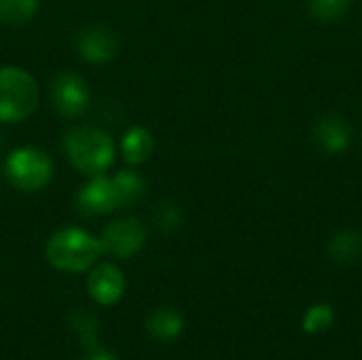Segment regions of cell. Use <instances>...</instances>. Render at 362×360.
Returning a JSON list of instances; mask_svg holds the SVG:
<instances>
[{"mask_svg": "<svg viewBox=\"0 0 362 360\" xmlns=\"http://www.w3.org/2000/svg\"><path fill=\"white\" fill-rule=\"evenodd\" d=\"M78 206L89 216L115 212L119 208V197H117V189H115L112 178H106L102 174L93 176L85 187H81Z\"/></svg>", "mask_w": 362, "mask_h": 360, "instance_id": "cell-9", "label": "cell"}, {"mask_svg": "<svg viewBox=\"0 0 362 360\" xmlns=\"http://www.w3.org/2000/svg\"><path fill=\"white\" fill-rule=\"evenodd\" d=\"M153 149H155V140H153L151 132L144 127L127 129L121 140V153L127 163H136V166L144 163L153 155Z\"/></svg>", "mask_w": 362, "mask_h": 360, "instance_id": "cell-12", "label": "cell"}, {"mask_svg": "<svg viewBox=\"0 0 362 360\" xmlns=\"http://www.w3.org/2000/svg\"><path fill=\"white\" fill-rule=\"evenodd\" d=\"M144 242H146V229L138 219L112 221L100 238L102 250L119 259H129L138 255Z\"/></svg>", "mask_w": 362, "mask_h": 360, "instance_id": "cell-6", "label": "cell"}, {"mask_svg": "<svg viewBox=\"0 0 362 360\" xmlns=\"http://www.w3.org/2000/svg\"><path fill=\"white\" fill-rule=\"evenodd\" d=\"M331 325H333V308H329V306L310 308L305 314V320H303V327L310 333H320V331L329 329Z\"/></svg>", "mask_w": 362, "mask_h": 360, "instance_id": "cell-17", "label": "cell"}, {"mask_svg": "<svg viewBox=\"0 0 362 360\" xmlns=\"http://www.w3.org/2000/svg\"><path fill=\"white\" fill-rule=\"evenodd\" d=\"M51 98L55 110L64 119H78L89 108L91 95L83 76L74 72H62L51 85Z\"/></svg>", "mask_w": 362, "mask_h": 360, "instance_id": "cell-5", "label": "cell"}, {"mask_svg": "<svg viewBox=\"0 0 362 360\" xmlns=\"http://www.w3.org/2000/svg\"><path fill=\"white\" fill-rule=\"evenodd\" d=\"M180 210L174 202H159L157 210H155V221L157 227L163 231H174L180 225Z\"/></svg>", "mask_w": 362, "mask_h": 360, "instance_id": "cell-18", "label": "cell"}, {"mask_svg": "<svg viewBox=\"0 0 362 360\" xmlns=\"http://www.w3.org/2000/svg\"><path fill=\"white\" fill-rule=\"evenodd\" d=\"M115 189H117V197H119V208H132L134 204H138L144 193H146V182L138 172L132 170H121L112 176Z\"/></svg>", "mask_w": 362, "mask_h": 360, "instance_id": "cell-13", "label": "cell"}, {"mask_svg": "<svg viewBox=\"0 0 362 360\" xmlns=\"http://www.w3.org/2000/svg\"><path fill=\"white\" fill-rule=\"evenodd\" d=\"M182 327H185L182 316L176 310H170V308H161V310L153 312L148 316V323H146L148 333L155 339H161V342L176 339L182 333Z\"/></svg>", "mask_w": 362, "mask_h": 360, "instance_id": "cell-14", "label": "cell"}, {"mask_svg": "<svg viewBox=\"0 0 362 360\" xmlns=\"http://www.w3.org/2000/svg\"><path fill=\"white\" fill-rule=\"evenodd\" d=\"M85 360H115V359H112L108 352H102V350H100V352H93V354H89V356H87Z\"/></svg>", "mask_w": 362, "mask_h": 360, "instance_id": "cell-19", "label": "cell"}, {"mask_svg": "<svg viewBox=\"0 0 362 360\" xmlns=\"http://www.w3.org/2000/svg\"><path fill=\"white\" fill-rule=\"evenodd\" d=\"M64 149L70 163L89 176L106 172L115 161V142L112 138L91 125L72 127L64 136Z\"/></svg>", "mask_w": 362, "mask_h": 360, "instance_id": "cell-1", "label": "cell"}, {"mask_svg": "<svg viewBox=\"0 0 362 360\" xmlns=\"http://www.w3.org/2000/svg\"><path fill=\"white\" fill-rule=\"evenodd\" d=\"M354 0H308L310 15L320 23L339 21L352 6Z\"/></svg>", "mask_w": 362, "mask_h": 360, "instance_id": "cell-16", "label": "cell"}, {"mask_svg": "<svg viewBox=\"0 0 362 360\" xmlns=\"http://www.w3.org/2000/svg\"><path fill=\"white\" fill-rule=\"evenodd\" d=\"M6 176L17 189L25 191V193H34V191L45 189L51 182L53 163L42 149L21 146L8 155Z\"/></svg>", "mask_w": 362, "mask_h": 360, "instance_id": "cell-4", "label": "cell"}, {"mask_svg": "<svg viewBox=\"0 0 362 360\" xmlns=\"http://www.w3.org/2000/svg\"><path fill=\"white\" fill-rule=\"evenodd\" d=\"M329 255L339 265H352L362 259V233L358 229H341L329 242Z\"/></svg>", "mask_w": 362, "mask_h": 360, "instance_id": "cell-11", "label": "cell"}, {"mask_svg": "<svg viewBox=\"0 0 362 360\" xmlns=\"http://www.w3.org/2000/svg\"><path fill=\"white\" fill-rule=\"evenodd\" d=\"M38 0H0V21L6 25H23L38 13Z\"/></svg>", "mask_w": 362, "mask_h": 360, "instance_id": "cell-15", "label": "cell"}, {"mask_svg": "<svg viewBox=\"0 0 362 360\" xmlns=\"http://www.w3.org/2000/svg\"><path fill=\"white\" fill-rule=\"evenodd\" d=\"M312 134L314 142L327 155H341L352 146V127L341 115L335 112L318 117V121L312 127Z\"/></svg>", "mask_w": 362, "mask_h": 360, "instance_id": "cell-8", "label": "cell"}, {"mask_svg": "<svg viewBox=\"0 0 362 360\" xmlns=\"http://www.w3.org/2000/svg\"><path fill=\"white\" fill-rule=\"evenodd\" d=\"M102 252L98 238L78 227H66L53 233L47 242V261L68 274H81L89 269Z\"/></svg>", "mask_w": 362, "mask_h": 360, "instance_id": "cell-2", "label": "cell"}, {"mask_svg": "<svg viewBox=\"0 0 362 360\" xmlns=\"http://www.w3.org/2000/svg\"><path fill=\"white\" fill-rule=\"evenodd\" d=\"M89 295L102 303V306H112L117 303L123 293H125V278H123V272L110 263H104V265H98L91 276H89Z\"/></svg>", "mask_w": 362, "mask_h": 360, "instance_id": "cell-10", "label": "cell"}, {"mask_svg": "<svg viewBox=\"0 0 362 360\" xmlns=\"http://www.w3.org/2000/svg\"><path fill=\"white\" fill-rule=\"evenodd\" d=\"M38 106V85L34 76L17 66L0 68V121L15 123L28 119Z\"/></svg>", "mask_w": 362, "mask_h": 360, "instance_id": "cell-3", "label": "cell"}, {"mask_svg": "<svg viewBox=\"0 0 362 360\" xmlns=\"http://www.w3.org/2000/svg\"><path fill=\"white\" fill-rule=\"evenodd\" d=\"M76 51L89 64H106L119 53V40L104 25H89L76 34Z\"/></svg>", "mask_w": 362, "mask_h": 360, "instance_id": "cell-7", "label": "cell"}]
</instances>
